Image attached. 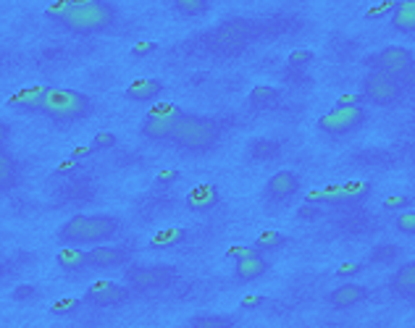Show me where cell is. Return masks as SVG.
I'll return each instance as SVG.
<instances>
[{"instance_id":"603a6c76","label":"cell","mask_w":415,"mask_h":328,"mask_svg":"<svg viewBox=\"0 0 415 328\" xmlns=\"http://www.w3.org/2000/svg\"><path fill=\"white\" fill-rule=\"evenodd\" d=\"M284 244H289V237L281 234V231H263L258 239H255V247L260 252H273V249H281Z\"/></svg>"},{"instance_id":"681fc988","label":"cell","mask_w":415,"mask_h":328,"mask_svg":"<svg viewBox=\"0 0 415 328\" xmlns=\"http://www.w3.org/2000/svg\"><path fill=\"white\" fill-rule=\"evenodd\" d=\"M79 3H95V0H74V6H79Z\"/></svg>"},{"instance_id":"ab89813d","label":"cell","mask_w":415,"mask_h":328,"mask_svg":"<svg viewBox=\"0 0 415 328\" xmlns=\"http://www.w3.org/2000/svg\"><path fill=\"white\" fill-rule=\"evenodd\" d=\"M156 50H158V42H137V45L132 47V56L145 58V56H150V53H156Z\"/></svg>"},{"instance_id":"4316f807","label":"cell","mask_w":415,"mask_h":328,"mask_svg":"<svg viewBox=\"0 0 415 328\" xmlns=\"http://www.w3.org/2000/svg\"><path fill=\"white\" fill-rule=\"evenodd\" d=\"M276 153H279V145H276V142H269V139H255V142L250 145V155L255 160L276 158Z\"/></svg>"},{"instance_id":"4dcf8cb0","label":"cell","mask_w":415,"mask_h":328,"mask_svg":"<svg viewBox=\"0 0 415 328\" xmlns=\"http://www.w3.org/2000/svg\"><path fill=\"white\" fill-rule=\"evenodd\" d=\"M19 181V171L13 169V160L8 153H3V189H11Z\"/></svg>"},{"instance_id":"30bf717a","label":"cell","mask_w":415,"mask_h":328,"mask_svg":"<svg viewBox=\"0 0 415 328\" xmlns=\"http://www.w3.org/2000/svg\"><path fill=\"white\" fill-rule=\"evenodd\" d=\"M266 200L271 203H284L300 192V176L294 171H276L266 184Z\"/></svg>"},{"instance_id":"3957f363","label":"cell","mask_w":415,"mask_h":328,"mask_svg":"<svg viewBox=\"0 0 415 328\" xmlns=\"http://www.w3.org/2000/svg\"><path fill=\"white\" fill-rule=\"evenodd\" d=\"M90 114V95L79 90H66V87H47L43 105H40V116H45L56 124H74V121L87 118Z\"/></svg>"},{"instance_id":"f546056e","label":"cell","mask_w":415,"mask_h":328,"mask_svg":"<svg viewBox=\"0 0 415 328\" xmlns=\"http://www.w3.org/2000/svg\"><path fill=\"white\" fill-rule=\"evenodd\" d=\"M394 228L400 234H407V237H415V210H405L394 218Z\"/></svg>"},{"instance_id":"83f0119b","label":"cell","mask_w":415,"mask_h":328,"mask_svg":"<svg viewBox=\"0 0 415 328\" xmlns=\"http://www.w3.org/2000/svg\"><path fill=\"white\" fill-rule=\"evenodd\" d=\"M190 326H202V328H226L234 326V318L229 315H197L190 320Z\"/></svg>"},{"instance_id":"8992f818","label":"cell","mask_w":415,"mask_h":328,"mask_svg":"<svg viewBox=\"0 0 415 328\" xmlns=\"http://www.w3.org/2000/svg\"><path fill=\"white\" fill-rule=\"evenodd\" d=\"M405 84L400 77L394 74H386V71H368L365 79H363V95H365V102H373V105H392L402 97Z\"/></svg>"},{"instance_id":"f35d334b","label":"cell","mask_w":415,"mask_h":328,"mask_svg":"<svg viewBox=\"0 0 415 328\" xmlns=\"http://www.w3.org/2000/svg\"><path fill=\"white\" fill-rule=\"evenodd\" d=\"M394 6H397V3H392V0H386V3H379V6H373V8H370L365 16H368V19H382V16H386V13L394 11Z\"/></svg>"},{"instance_id":"f6af8a7d","label":"cell","mask_w":415,"mask_h":328,"mask_svg":"<svg viewBox=\"0 0 415 328\" xmlns=\"http://www.w3.org/2000/svg\"><path fill=\"white\" fill-rule=\"evenodd\" d=\"M179 179V171H160L158 173V181L160 184H171V181H176Z\"/></svg>"},{"instance_id":"e0dca14e","label":"cell","mask_w":415,"mask_h":328,"mask_svg":"<svg viewBox=\"0 0 415 328\" xmlns=\"http://www.w3.org/2000/svg\"><path fill=\"white\" fill-rule=\"evenodd\" d=\"M56 263H58V268H61V271H66V273H77V271L90 268L87 252H84V249H79L77 244H63V247L58 249Z\"/></svg>"},{"instance_id":"c3c4849f","label":"cell","mask_w":415,"mask_h":328,"mask_svg":"<svg viewBox=\"0 0 415 328\" xmlns=\"http://www.w3.org/2000/svg\"><path fill=\"white\" fill-rule=\"evenodd\" d=\"M300 218H318V210H315V208H310V203H308L303 210H300Z\"/></svg>"},{"instance_id":"7c38bea8","label":"cell","mask_w":415,"mask_h":328,"mask_svg":"<svg viewBox=\"0 0 415 328\" xmlns=\"http://www.w3.org/2000/svg\"><path fill=\"white\" fill-rule=\"evenodd\" d=\"M90 268H121L132 260V252L126 247H111V244H98L87 252Z\"/></svg>"},{"instance_id":"d4e9b609","label":"cell","mask_w":415,"mask_h":328,"mask_svg":"<svg viewBox=\"0 0 415 328\" xmlns=\"http://www.w3.org/2000/svg\"><path fill=\"white\" fill-rule=\"evenodd\" d=\"M174 8L181 16H200L211 8V0H174Z\"/></svg>"},{"instance_id":"74e56055","label":"cell","mask_w":415,"mask_h":328,"mask_svg":"<svg viewBox=\"0 0 415 328\" xmlns=\"http://www.w3.org/2000/svg\"><path fill=\"white\" fill-rule=\"evenodd\" d=\"M363 263H345L342 268H337V279H352V276H358V273H363Z\"/></svg>"},{"instance_id":"60d3db41","label":"cell","mask_w":415,"mask_h":328,"mask_svg":"<svg viewBox=\"0 0 415 328\" xmlns=\"http://www.w3.org/2000/svg\"><path fill=\"white\" fill-rule=\"evenodd\" d=\"M263 305H266V297L263 295H250L242 299V307H245V310H255V307H263Z\"/></svg>"},{"instance_id":"ba28073f","label":"cell","mask_w":415,"mask_h":328,"mask_svg":"<svg viewBox=\"0 0 415 328\" xmlns=\"http://www.w3.org/2000/svg\"><path fill=\"white\" fill-rule=\"evenodd\" d=\"M370 71H386V74H394V77H402L407 68L415 63L413 53L402 45H389L379 50V53H373L363 61Z\"/></svg>"},{"instance_id":"7402d4cb","label":"cell","mask_w":415,"mask_h":328,"mask_svg":"<svg viewBox=\"0 0 415 328\" xmlns=\"http://www.w3.org/2000/svg\"><path fill=\"white\" fill-rule=\"evenodd\" d=\"M370 194L368 181H347L342 184V203H360Z\"/></svg>"},{"instance_id":"5b68a950","label":"cell","mask_w":415,"mask_h":328,"mask_svg":"<svg viewBox=\"0 0 415 328\" xmlns=\"http://www.w3.org/2000/svg\"><path fill=\"white\" fill-rule=\"evenodd\" d=\"M365 118H368V114L363 105H337L318 118V129L329 136H345L360 129L365 124Z\"/></svg>"},{"instance_id":"bcb514c9","label":"cell","mask_w":415,"mask_h":328,"mask_svg":"<svg viewBox=\"0 0 415 328\" xmlns=\"http://www.w3.org/2000/svg\"><path fill=\"white\" fill-rule=\"evenodd\" d=\"M92 153H98V150L92 148V145H90V148H77V150H74V153H71V158H77V160H82V158H90Z\"/></svg>"},{"instance_id":"52a82bcc","label":"cell","mask_w":415,"mask_h":328,"mask_svg":"<svg viewBox=\"0 0 415 328\" xmlns=\"http://www.w3.org/2000/svg\"><path fill=\"white\" fill-rule=\"evenodd\" d=\"M176 281V268L174 265H135L126 271V283L135 292H156V289H169Z\"/></svg>"},{"instance_id":"4fadbf2b","label":"cell","mask_w":415,"mask_h":328,"mask_svg":"<svg viewBox=\"0 0 415 328\" xmlns=\"http://www.w3.org/2000/svg\"><path fill=\"white\" fill-rule=\"evenodd\" d=\"M269 273V260L263 258V252H252L247 258H239L234 260V279L242 283H252L263 279Z\"/></svg>"},{"instance_id":"ffe728a7","label":"cell","mask_w":415,"mask_h":328,"mask_svg":"<svg viewBox=\"0 0 415 328\" xmlns=\"http://www.w3.org/2000/svg\"><path fill=\"white\" fill-rule=\"evenodd\" d=\"M392 29L402 34H415V0H402L394 6Z\"/></svg>"},{"instance_id":"d590c367","label":"cell","mask_w":415,"mask_h":328,"mask_svg":"<svg viewBox=\"0 0 415 328\" xmlns=\"http://www.w3.org/2000/svg\"><path fill=\"white\" fill-rule=\"evenodd\" d=\"M92 148H95V150L116 148V134H111V132H100V134H95V136H92Z\"/></svg>"},{"instance_id":"d6986e66","label":"cell","mask_w":415,"mask_h":328,"mask_svg":"<svg viewBox=\"0 0 415 328\" xmlns=\"http://www.w3.org/2000/svg\"><path fill=\"white\" fill-rule=\"evenodd\" d=\"M160 92H163V81L160 79H137L126 87L123 95H126V100L132 102H150L160 97Z\"/></svg>"},{"instance_id":"7a4b0ae2","label":"cell","mask_w":415,"mask_h":328,"mask_svg":"<svg viewBox=\"0 0 415 328\" xmlns=\"http://www.w3.org/2000/svg\"><path fill=\"white\" fill-rule=\"evenodd\" d=\"M218 136H221V126H218L216 118L197 114H181L176 126H174L171 142L179 150H187V153H205V150L216 148Z\"/></svg>"},{"instance_id":"b9f144b4","label":"cell","mask_w":415,"mask_h":328,"mask_svg":"<svg viewBox=\"0 0 415 328\" xmlns=\"http://www.w3.org/2000/svg\"><path fill=\"white\" fill-rule=\"evenodd\" d=\"M363 102H365V95L360 92V95H342L337 105H363Z\"/></svg>"},{"instance_id":"7bdbcfd3","label":"cell","mask_w":415,"mask_h":328,"mask_svg":"<svg viewBox=\"0 0 415 328\" xmlns=\"http://www.w3.org/2000/svg\"><path fill=\"white\" fill-rule=\"evenodd\" d=\"M37 295V289L34 286H19L16 292H13V299H29V297Z\"/></svg>"},{"instance_id":"1f68e13d","label":"cell","mask_w":415,"mask_h":328,"mask_svg":"<svg viewBox=\"0 0 415 328\" xmlns=\"http://www.w3.org/2000/svg\"><path fill=\"white\" fill-rule=\"evenodd\" d=\"M181 114H184V111L176 108L174 102H158V105H153V108L147 111V116H160V118H179Z\"/></svg>"},{"instance_id":"ac0fdd59","label":"cell","mask_w":415,"mask_h":328,"mask_svg":"<svg viewBox=\"0 0 415 328\" xmlns=\"http://www.w3.org/2000/svg\"><path fill=\"white\" fill-rule=\"evenodd\" d=\"M45 90L47 87H24V90L13 92L8 105H11V108H19V111H27V114H40Z\"/></svg>"},{"instance_id":"9a60e30c","label":"cell","mask_w":415,"mask_h":328,"mask_svg":"<svg viewBox=\"0 0 415 328\" xmlns=\"http://www.w3.org/2000/svg\"><path fill=\"white\" fill-rule=\"evenodd\" d=\"M221 203V192L216 184H197L192 187L187 194V208L195 213H205V210H213L216 205Z\"/></svg>"},{"instance_id":"277c9868","label":"cell","mask_w":415,"mask_h":328,"mask_svg":"<svg viewBox=\"0 0 415 328\" xmlns=\"http://www.w3.org/2000/svg\"><path fill=\"white\" fill-rule=\"evenodd\" d=\"M116 6L108 0H95V3H79L71 6V11L61 19V26L74 34H98L111 29L116 24Z\"/></svg>"},{"instance_id":"d6a6232c","label":"cell","mask_w":415,"mask_h":328,"mask_svg":"<svg viewBox=\"0 0 415 328\" xmlns=\"http://www.w3.org/2000/svg\"><path fill=\"white\" fill-rule=\"evenodd\" d=\"M71 6H74V0H58V3H53L50 8L45 11V16L50 19V22H58L61 24V19L66 16L68 11H71Z\"/></svg>"},{"instance_id":"2e32d148","label":"cell","mask_w":415,"mask_h":328,"mask_svg":"<svg viewBox=\"0 0 415 328\" xmlns=\"http://www.w3.org/2000/svg\"><path fill=\"white\" fill-rule=\"evenodd\" d=\"M179 118H160V116H147L142 126H139V134L145 139H153V142H171V134H174V126H176Z\"/></svg>"},{"instance_id":"7dc6e473","label":"cell","mask_w":415,"mask_h":328,"mask_svg":"<svg viewBox=\"0 0 415 328\" xmlns=\"http://www.w3.org/2000/svg\"><path fill=\"white\" fill-rule=\"evenodd\" d=\"M77 166H79V160L71 158V160H66V163H61V166H58V173H68V171H74Z\"/></svg>"},{"instance_id":"836d02e7","label":"cell","mask_w":415,"mask_h":328,"mask_svg":"<svg viewBox=\"0 0 415 328\" xmlns=\"http://www.w3.org/2000/svg\"><path fill=\"white\" fill-rule=\"evenodd\" d=\"M310 61H313V50H294V53H289L287 66H289V68H303V66H308Z\"/></svg>"},{"instance_id":"e575fe53","label":"cell","mask_w":415,"mask_h":328,"mask_svg":"<svg viewBox=\"0 0 415 328\" xmlns=\"http://www.w3.org/2000/svg\"><path fill=\"white\" fill-rule=\"evenodd\" d=\"M252 252H260L255 244H234V247L226 249V260H239V258H247Z\"/></svg>"},{"instance_id":"8d00e7d4","label":"cell","mask_w":415,"mask_h":328,"mask_svg":"<svg viewBox=\"0 0 415 328\" xmlns=\"http://www.w3.org/2000/svg\"><path fill=\"white\" fill-rule=\"evenodd\" d=\"M410 203H413V197H407V194L386 197V200H384V210H402V208H407Z\"/></svg>"},{"instance_id":"484cf974","label":"cell","mask_w":415,"mask_h":328,"mask_svg":"<svg viewBox=\"0 0 415 328\" xmlns=\"http://www.w3.org/2000/svg\"><path fill=\"white\" fill-rule=\"evenodd\" d=\"M400 258V247H394V244H379V247L370 249L368 260L376 263V265H384V263H394Z\"/></svg>"},{"instance_id":"5bb4252c","label":"cell","mask_w":415,"mask_h":328,"mask_svg":"<svg viewBox=\"0 0 415 328\" xmlns=\"http://www.w3.org/2000/svg\"><path fill=\"white\" fill-rule=\"evenodd\" d=\"M389 289L392 295H397L400 299H407V302H415V260L402 263L394 276L389 279Z\"/></svg>"},{"instance_id":"9c48e42d","label":"cell","mask_w":415,"mask_h":328,"mask_svg":"<svg viewBox=\"0 0 415 328\" xmlns=\"http://www.w3.org/2000/svg\"><path fill=\"white\" fill-rule=\"evenodd\" d=\"M132 286L126 283V286H121V283L116 281H95L84 292V302H90V305L95 307H113V305H121V302H126L129 299V292Z\"/></svg>"},{"instance_id":"cb8c5ba5","label":"cell","mask_w":415,"mask_h":328,"mask_svg":"<svg viewBox=\"0 0 415 328\" xmlns=\"http://www.w3.org/2000/svg\"><path fill=\"white\" fill-rule=\"evenodd\" d=\"M279 100V90L276 87H266V84H260L255 90L250 92V105L252 108H269L273 102Z\"/></svg>"},{"instance_id":"f1b7e54d","label":"cell","mask_w":415,"mask_h":328,"mask_svg":"<svg viewBox=\"0 0 415 328\" xmlns=\"http://www.w3.org/2000/svg\"><path fill=\"white\" fill-rule=\"evenodd\" d=\"M82 302H84V299H77V297H63V299L53 302L50 313H53V315H71V313H77L79 307H82Z\"/></svg>"},{"instance_id":"44dd1931","label":"cell","mask_w":415,"mask_h":328,"mask_svg":"<svg viewBox=\"0 0 415 328\" xmlns=\"http://www.w3.org/2000/svg\"><path fill=\"white\" fill-rule=\"evenodd\" d=\"M187 239V231L184 228H163V231H158L156 237L150 239V247L153 249H171L181 244Z\"/></svg>"},{"instance_id":"6da1fadb","label":"cell","mask_w":415,"mask_h":328,"mask_svg":"<svg viewBox=\"0 0 415 328\" xmlns=\"http://www.w3.org/2000/svg\"><path fill=\"white\" fill-rule=\"evenodd\" d=\"M119 234V221L113 215H71L63 226L58 228L61 244H100Z\"/></svg>"},{"instance_id":"ee69618b","label":"cell","mask_w":415,"mask_h":328,"mask_svg":"<svg viewBox=\"0 0 415 328\" xmlns=\"http://www.w3.org/2000/svg\"><path fill=\"white\" fill-rule=\"evenodd\" d=\"M400 79H402L405 87H410V90H415V63H413L410 68H407V71H405Z\"/></svg>"},{"instance_id":"8fae6325","label":"cell","mask_w":415,"mask_h":328,"mask_svg":"<svg viewBox=\"0 0 415 328\" xmlns=\"http://www.w3.org/2000/svg\"><path fill=\"white\" fill-rule=\"evenodd\" d=\"M368 299V289L363 286V283H355V281H347L337 286V289H331L329 295H326V302L334 307V310H349V307L360 305V302H365Z\"/></svg>"}]
</instances>
